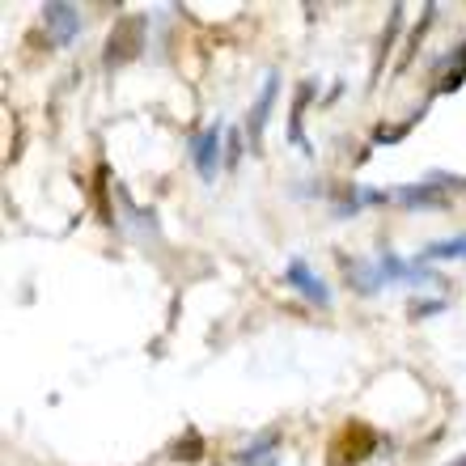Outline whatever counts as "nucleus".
Listing matches in <instances>:
<instances>
[{
	"label": "nucleus",
	"mask_w": 466,
	"mask_h": 466,
	"mask_svg": "<svg viewBox=\"0 0 466 466\" xmlns=\"http://www.w3.org/2000/svg\"><path fill=\"white\" fill-rule=\"evenodd\" d=\"M450 191H466V178L458 174H429L424 183H407L399 191H390V199L399 208H450Z\"/></svg>",
	"instance_id": "1"
},
{
	"label": "nucleus",
	"mask_w": 466,
	"mask_h": 466,
	"mask_svg": "<svg viewBox=\"0 0 466 466\" xmlns=\"http://www.w3.org/2000/svg\"><path fill=\"white\" fill-rule=\"evenodd\" d=\"M145 30H148V17L145 13H132V17H119L106 38V68H123L127 60L140 56L145 47Z\"/></svg>",
	"instance_id": "2"
},
{
	"label": "nucleus",
	"mask_w": 466,
	"mask_h": 466,
	"mask_svg": "<svg viewBox=\"0 0 466 466\" xmlns=\"http://www.w3.org/2000/svg\"><path fill=\"white\" fill-rule=\"evenodd\" d=\"M225 127L221 123H212L204 132L196 136V145H191V161H196V170L204 183H217V170H221V157H225Z\"/></svg>",
	"instance_id": "3"
},
{
	"label": "nucleus",
	"mask_w": 466,
	"mask_h": 466,
	"mask_svg": "<svg viewBox=\"0 0 466 466\" xmlns=\"http://www.w3.org/2000/svg\"><path fill=\"white\" fill-rule=\"evenodd\" d=\"M276 94H280V73H268V76H263V89H258L255 106H250V115H246V140H250V153H258V148H263V132H268Z\"/></svg>",
	"instance_id": "4"
},
{
	"label": "nucleus",
	"mask_w": 466,
	"mask_h": 466,
	"mask_svg": "<svg viewBox=\"0 0 466 466\" xmlns=\"http://www.w3.org/2000/svg\"><path fill=\"white\" fill-rule=\"evenodd\" d=\"M43 25L56 38V47H73V38L81 35V9L64 5V0H51V5H43Z\"/></svg>",
	"instance_id": "5"
},
{
	"label": "nucleus",
	"mask_w": 466,
	"mask_h": 466,
	"mask_svg": "<svg viewBox=\"0 0 466 466\" xmlns=\"http://www.w3.org/2000/svg\"><path fill=\"white\" fill-rule=\"evenodd\" d=\"M284 284H293L297 293L306 297V301H314V306L331 309V289L314 276V268H309L306 258H289V268H284Z\"/></svg>",
	"instance_id": "6"
},
{
	"label": "nucleus",
	"mask_w": 466,
	"mask_h": 466,
	"mask_svg": "<svg viewBox=\"0 0 466 466\" xmlns=\"http://www.w3.org/2000/svg\"><path fill=\"white\" fill-rule=\"evenodd\" d=\"M344 268H348V280L356 284V293H365V297H373L381 284H390V276H386V268H381V258L378 263H360V258H356V263H344Z\"/></svg>",
	"instance_id": "7"
},
{
	"label": "nucleus",
	"mask_w": 466,
	"mask_h": 466,
	"mask_svg": "<svg viewBox=\"0 0 466 466\" xmlns=\"http://www.w3.org/2000/svg\"><path fill=\"white\" fill-rule=\"evenodd\" d=\"M276 445H280V437H276V432H263V437H255V441L238 454V462L242 466H276Z\"/></svg>",
	"instance_id": "8"
},
{
	"label": "nucleus",
	"mask_w": 466,
	"mask_h": 466,
	"mask_svg": "<svg viewBox=\"0 0 466 466\" xmlns=\"http://www.w3.org/2000/svg\"><path fill=\"white\" fill-rule=\"evenodd\" d=\"M309 98H314V81H301V86H297V102H293V123H289V136H293V145L301 148V153H314L306 132H301V115H306Z\"/></svg>",
	"instance_id": "9"
},
{
	"label": "nucleus",
	"mask_w": 466,
	"mask_h": 466,
	"mask_svg": "<svg viewBox=\"0 0 466 466\" xmlns=\"http://www.w3.org/2000/svg\"><path fill=\"white\" fill-rule=\"evenodd\" d=\"M450 258H466V233L441 238V242H432L420 250V263H450Z\"/></svg>",
	"instance_id": "10"
},
{
	"label": "nucleus",
	"mask_w": 466,
	"mask_h": 466,
	"mask_svg": "<svg viewBox=\"0 0 466 466\" xmlns=\"http://www.w3.org/2000/svg\"><path fill=\"white\" fill-rule=\"evenodd\" d=\"M399 25H403V5H394V9H390V25H386V35H381V51H378V64H373V76L381 73V60H386V51H390L394 35H399Z\"/></svg>",
	"instance_id": "11"
},
{
	"label": "nucleus",
	"mask_w": 466,
	"mask_h": 466,
	"mask_svg": "<svg viewBox=\"0 0 466 466\" xmlns=\"http://www.w3.org/2000/svg\"><path fill=\"white\" fill-rule=\"evenodd\" d=\"M238 157H242V136L229 132V148H225V161H229V166H238Z\"/></svg>",
	"instance_id": "12"
},
{
	"label": "nucleus",
	"mask_w": 466,
	"mask_h": 466,
	"mask_svg": "<svg viewBox=\"0 0 466 466\" xmlns=\"http://www.w3.org/2000/svg\"><path fill=\"white\" fill-rule=\"evenodd\" d=\"M437 309H445V301H416V306H411V314H437Z\"/></svg>",
	"instance_id": "13"
},
{
	"label": "nucleus",
	"mask_w": 466,
	"mask_h": 466,
	"mask_svg": "<svg viewBox=\"0 0 466 466\" xmlns=\"http://www.w3.org/2000/svg\"><path fill=\"white\" fill-rule=\"evenodd\" d=\"M450 466H466V454H458V458H454V462H450Z\"/></svg>",
	"instance_id": "14"
}]
</instances>
